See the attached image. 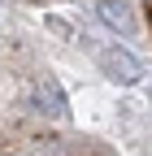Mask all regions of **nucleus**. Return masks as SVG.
I'll return each instance as SVG.
<instances>
[{"label":"nucleus","mask_w":152,"mask_h":156,"mask_svg":"<svg viewBox=\"0 0 152 156\" xmlns=\"http://www.w3.org/2000/svg\"><path fill=\"white\" fill-rule=\"evenodd\" d=\"M100 69L109 74V78H118V83H139V61L130 52H122V48H104L100 52Z\"/></svg>","instance_id":"f257e3e1"},{"label":"nucleus","mask_w":152,"mask_h":156,"mask_svg":"<svg viewBox=\"0 0 152 156\" xmlns=\"http://www.w3.org/2000/svg\"><path fill=\"white\" fill-rule=\"evenodd\" d=\"M35 108L48 117H65V91L52 83V78H39L35 83Z\"/></svg>","instance_id":"f03ea898"},{"label":"nucleus","mask_w":152,"mask_h":156,"mask_svg":"<svg viewBox=\"0 0 152 156\" xmlns=\"http://www.w3.org/2000/svg\"><path fill=\"white\" fill-rule=\"evenodd\" d=\"M100 17H104L113 30H130V26H135V17H130V9L122 5V0H104V5H100Z\"/></svg>","instance_id":"7ed1b4c3"}]
</instances>
